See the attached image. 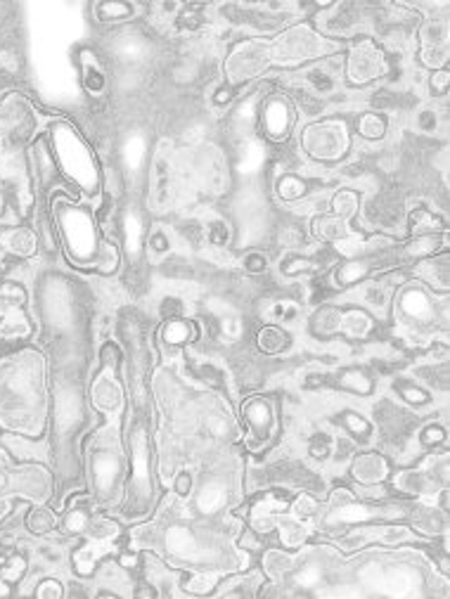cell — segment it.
<instances>
[{
  "mask_svg": "<svg viewBox=\"0 0 450 599\" xmlns=\"http://www.w3.org/2000/svg\"><path fill=\"white\" fill-rule=\"evenodd\" d=\"M55 216H57L69 256L81 265L100 260L102 244L97 242L95 220H93L91 211L79 209L74 204H55Z\"/></svg>",
  "mask_w": 450,
  "mask_h": 599,
  "instance_id": "cell-1",
  "label": "cell"
},
{
  "mask_svg": "<svg viewBox=\"0 0 450 599\" xmlns=\"http://www.w3.org/2000/svg\"><path fill=\"white\" fill-rule=\"evenodd\" d=\"M53 133H55V157H59L64 169L74 178H79L83 187H93V182H95V166H93L91 152L81 142V137L64 124L55 126Z\"/></svg>",
  "mask_w": 450,
  "mask_h": 599,
  "instance_id": "cell-2",
  "label": "cell"
},
{
  "mask_svg": "<svg viewBox=\"0 0 450 599\" xmlns=\"http://www.w3.org/2000/svg\"><path fill=\"white\" fill-rule=\"evenodd\" d=\"M306 149L318 159H337L346 152L348 135L346 126L330 121V124H315L306 131Z\"/></svg>",
  "mask_w": 450,
  "mask_h": 599,
  "instance_id": "cell-3",
  "label": "cell"
},
{
  "mask_svg": "<svg viewBox=\"0 0 450 599\" xmlns=\"http://www.w3.org/2000/svg\"><path fill=\"white\" fill-rule=\"evenodd\" d=\"M133 495H135V514H145L147 502L152 497V479L147 464V438L145 431H138L133 441Z\"/></svg>",
  "mask_w": 450,
  "mask_h": 599,
  "instance_id": "cell-4",
  "label": "cell"
},
{
  "mask_svg": "<svg viewBox=\"0 0 450 599\" xmlns=\"http://www.w3.org/2000/svg\"><path fill=\"white\" fill-rule=\"evenodd\" d=\"M261 121H263L265 135L273 137V140H285V137L290 135L292 124H294V112H292L290 99L282 95H273L263 104Z\"/></svg>",
  "mask_w": 450,
  "mask_h": 599,
  "instance_id": "cell-5",
  "label": "cell"
},
{
  "mask_svg": "<svg viewBox=\"0 0 450 599\" xmlns=\"http://www.w3.org/2000/svg\"><path fill=\"white\" fill-rule=\"evenodd\" d=\"M384 71V57L379 50L372 48V43H363L351 53L348 59V79L353 83H368Z\"/></svg>",
  "mask_w": 450,
  "mask_h": 599,
  "instance_id": "cell-6",
  "label": "cell"
},
{
  "mask_svg": "<svg viewBox=\"0 0 450 599\" xmlns=\"http://www.w3.org/2000/svg\"><path fill=\"white\" fill-rule=\"evenodd\" d=\"M242 415H244V421H247L249 431L252 436H256L259 441H265L273 434V408H270L268 401L263 398H249L242 408Z\"/></svg>",
  "mask_w": 450,
  "mask_h": 599,
  "instance_id": "cell-7",
  "label": "cell"
},
{
  "mask_svg": "<svg viewBox=\"0 0 450 599\" xmlns=\"http://www.w3.org/2000/svg\"><path fill=\"white\" fill-rule=\"evenodd\" d=\"M119 474H121L119 455H114L112 450H100L95 459H93V476H95L97 486L102 491H109V488H114Z\"/></svg>",
  "mask_w": 450,
  "mask_h": 599,
  "instance_id": "cell-8",
  "label": "cell"
},
{
  "mask_svg": "<svg viewBox=\"0 0 450 599\" xmlns=\"http://www.w3.org/2000/svg\"><path fill=\"white\" fill-rule=\"evenodd\" d=\"M386 474H388V467L379 455H360L353 462V476L360 484H368V486L379 484V481L386 479Z\"/></svg>",
  "mask_w": 450,
  "mask_h": 599,
  "instance_id": "cell-9",
  "label": "cell"
},
{
  "mask_svg": "<svg viewBox=\"0 0 450 599\" xmlns=\"http://www.w3.org/2000/svg\"><path fill=\"white\" fill-rule=\"evenodd\" d=\"M401 310L405 313V318L418 320V323H426L434 313L431 308V301L426 298V294L418 289V287H410L401 294Z\"/></svg>",
  "mask_w": 450,
  "mask_h": 599,
  "instance_id": "cell-10",
  "label": "cell"
},
{
  "mask_svg": "<svg viewBox=\"0 0 450 599\" xmlns=\"http://www.w3.org/2000/svg\"><path fill=\"white\" fill-rule=\"evenodd\" d=\"M194 336H197V330L187 320H169L164 325V330H161V339L169 346H182V343L192 341Z\"/></svg>",
  "mask_w": 450,
  "mask_h": 599,
  "instance_id": "cell-11",
  "label": "cell"
},
{
  "mask_svg": "<svg viewBox=\"0 0 450 599\" xmlns=\"http://www.w3.org/2000/svg\"><path fill=\"white\" fill-rule=\"evenodd\" d=\"M372 270V263L368 258H358V260H346L344 265H339L337 270V282L341 287H351L355 282L365 280Z\"/></svg>",
  "mask_w": 450,
  "mask_h": 599,
  "instance_id": "cell-12",
  "label": "cell"
},
{
  "mask_svg": "<svg viewBox=\"0 0 450 599\" xmlns=\"http://www.w3.org/2000/svg\"><path fill=\"white\" fill-rule=\"evenodd\" d=\"M290 346V334L280 327H265L259 332V348L263 353H282Z\"/></svg>",
  "mask_w": 450,
  "mask_h": 599,
  "instance_id": "cell-13",
  "label": "cell"
},
{
  "mask_svg": "<svg viewBox=\"0 0 450 599\" xmlns=\"http://www.w3.org/2000/svg\"><path fill=\"white\" fill-rule=\"evenodd\" d=\"M315 235L320 240H341V237H346V223L339 216H335V218L325 216V218L315 220Z\"/></svg>",
  "mask_w": 450,
  "mask_h": 599,
  "instance_id": "cell-14",
  "label": "cell"
},
{
  "mask_svg": "<svg viewBox=\"0 0 450 599\" xmlns=\"http://www.w3.org/2000/svg\"><path fill=\"white\" fill-rule=\"evenodd\" d=\"M339 384L353 393H363V396L372 391V379L365 372H360V370H346L339 377Z\"/></svg>",
  "mask_w": 450,
  "mask_h": 599,
  "instance_id": "cell-15",
  "label": "cell"
},
{
  "mask_svg": "<svg viewBox=\"0 0 450 599\" xmlns=\"http://www.w3.org/2000/svg\"><path fill=\"white\" fill-rule=\"evenodd\" d=\"M10 249L19 256H31L36 251V235L31 230H15L10 235Z\"/></svg>",
  "mask_w": 450,
  "mask_h": 599,
  "instance_id": "cell-16",
  "label": "cell"
},
{
  "mask_svg": "<svg viewBox=\"0 0 450 599\" xmlns=\"http://www.w3.org/2000/svg\"><path fill=\"white\" fill-rule=\"evenodd\" d=\"M438 244H441V240H438L436 235H418V240H413L408 244V249L405 251L410 254V256H431V254L438 251Z\"/></svg>",
  "mask_w": 450,
  "mask_h": 599,
  "instance_id": "cell-17",
  "label": "cell"
},
{
  "mask_svg": "<svg viewBox=\"0 0 450 599\" xmlns=\"http://www.w3.org/2000/svg\"><path fill=\"white\" fill-rule=\"evenodd\" d=\"M358 131H360V135L368 137V140H377V137L384 135L386 124H384V119H382V116L365 114V116H360V121H358Z\"/></svg>",
  "mask_w": 450,
  "mask_h": 599,
  "instance_id": "cell-18",
  "label": "cell"
},
{
  "mask_svg": "<svg viewBox=\"0 0 450 599\" xmlns=\"http://www.w3.org/2000/svg\"><path fill=\"white\" fill-rule=\"evenodd\" d=\"M83 81H86L88 93H93V95H100V93L104 91V74L97 62L83 64Z\"/></svg>",
  "mask_w": 450,
  "mask_h": 599,
  "instance_id": "cell-19",
  "label": "cell"
},
{
  "mask_svg": "<svg viewBox=\"0 0 450 599\" xmlns=\"http://www.w3.org/2000/svg\"><path fill=\"white\" fill-rule=\"evenodd\" d=\"M277 192L282 199H299L306 195V182L299 180L297 175H285L277 185Z\"/></svg>",
  "mask_w": 450,
  "mask_h": 599,
  "instance_id": "cell-20",
  "label": "cell"
},
{
  "mask_svg": "<svg viewBox=\"0 0 450 599\" xmlns=\"http://www.w3.org/2000/svg\"><path fill=\"white\" fill-rule=\"evenodd\" d=\"M133 12L131 5L126 3H102L97 8V15L102 21H116V19H124V17H129Z\"/></svg>",
  "mask_w": 450,
  "mask_h": 599,
  "instance_id": "cell-21",
  "label": "cell"
},
{
  "mask_svg": "<svg viewBox=\"0 0 450 599\" xmlns=\"http://www.w3.org/2000/svg\"><path fill=\"white\" fill-rule=\"evenodd\" d=\"M355 209H358V197H355L353 192H339L335 197V213L339 218H344V220L351 218L355 213Z\"/></svg>",
  "mask_w": 450,
  "mask_h": 599,
  "instance_id": "cell-22",
  "label": "cell"
},
{
  "mask_svg": "<svg viewBox=\"0 0 450 599\" xmlns=\"http://www.w3.org/2000/svg\"><path fill=\"white\" fill-rule=\"evenodd\" d=\"M29 529L33 533H48V531L55 529V517L48 509H33L29 517Z\"/></svg>",
  "mask_w": 450,
  "mask_h": 599,
  "instance_id": "cell-23",
  "label": "cell"
},
{
  "mask_svg": "<svg viewBox=\"0 0 450 599\" xmlns=\"http://www.w3.org/2000/svg\"><path fill=\"white\" fill-rule=\"evenodd\" d=\"M344 424H346V429L351 431L353 436H358V438H368V436L372 434L370 421L363 419L360 415H355V412H346V415H344Z\"/></svg>",
  "mask_w": 450,
  "mask_h": 599,
  "instance_id": "cell-24",
  "label": "cell"
},
{
  "mask_svg": "<svg viewBox=\"0 0 450 599\" xmlns=\"http://www.w3.org/2000/svg\"><path fill=\"white\" fill-rule=\"evenodd\" d=\"M398 391H401V396L405 398V401L413 403V405L429 403V393L418 389V386H413V384H401V386H398Z\"/></svg>",
  "mask_w": 450,
  "mask_h": 599,
  "instance_id": "cell-25",
  "label": "cell"
},
{
  "mask_svg": "<svg viewBox=\"0 0 450 599\" xmlns=\"http://www.w3.org/2000/svg\"><path fill=\"white\" fill-rule=\"evenodd\" d=\"M126 230H129V244L133 251H138V244H140V220L135 216H129V223H126Z\"/></svg>",
  "mask_w": 450,
  "mask_h": 599,
  "instance_id": "cell-26",
  "label": "cell"
},
{
  "mask_svg": "<svg viewBox=\"0 0 450 599\" xmlns=\"http://www.w3.org/2000/svg\"><path fill=\"white\" fill-rule=\"evenodd\" d=\"M443 438H446V431H443L441 426H429V429H424V434H422V443H424V446H434V443H441Z\"/></svg>",
  "mask_w": 450,
  "mask_h": 599,
  "instance_id": "cell-27",
  "label": "cell"
},
{
  "mask_svg": "<svg viewBox=\"0 0 450 599\" xmlns=\"http://www.w3.org/2000/svg\"><path fill=\"white\" fill-rule=\"evenodd\" d=\"M176 491H178V495H190V491H192V476L190 474H180L178 476V481H176Z\"/></svg>",
  "mask_w": 450,
  "mask_h": 599,
  "instance_id": "cell-28",
  "label": "cell"
},
{
  "mask_svg": "<svg viewBox=\"0 0 450 599\" xmlns=\"http://www.w3.org/2000/svg\"><path fill=\"white\" fill-rule=\"evenodd\" d=\"M36 595H38V597H48V595L59 597V595H62V587H59V583H46V585L38 587Z\"/></svg>",
  "mask_w": 450,
  "mask_h": 599,
  "instance_id": "cell-29",
  "label": "cell"
},
{
  "mask_svg": "<svg viewBox=\"0 0 450 599\" xmlns=\"http://www.w3.org/2000/svg\"><path fill=\"white\" fill-rule=\"evenodd\" d=\"M310 268H313L310 260H294L290 265H282V270H285L287 275H294V273H299V270H310Z\"/></svg>",
  "mask_w": 450,
  "mask_h": 599,
  "instance_id": "cell-30",
  "label": "cell"
},
{
  "mask_svg": "<svg viewBox=\"0 0 450 599\" xmlns=\"http://www.w3.org/2000/svg\"><path fill=\"white\" fill-rule=\"evenodd\" d=\"M431 86H434V91H438V93L446 91V88H448V71H446V69L436 71L434 79H431Z\"/></svg>",
  "mask_w": 450,
  "mask_h": 599,
  "instance_id": "cell-31",
  "label": "cell"
},
{
  "mask_svg": "<svg viewBox=\"0 0 450 599\" xmlns=\"http://www.w3.org/2000/svg\"><path fill=\"white\" fill-rule=\"evenodd\" d=\"M247 263H249L247 268H249V270H254V273H256V270H261V268H263V265H265V260L261 258V256H256V254H254V256H249V260H247Z\"/></svg>",
  "mask_w": 450,
  "mask_h": 599,
  "instance_id": "cell-32",
  "label": "cell"
}]
</instances>
